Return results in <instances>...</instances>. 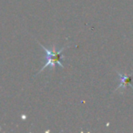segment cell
<instances>
[{
  "label": "cell",
  "instance_id": "1",
  "mask_svg": "<svg viewBox=\"0 0 133 133\" xmlns=\"http://www.w3.org/2000/svg\"><path fill=\"white\" fill-rule=\"evenodd\" d=\"M42 46L43 49H44L45 52H46V64L44 65V66L42 68V69L40 70V72L42 70H44L46 66H48L54 68L56 64H58L59 66H61V68H63V66H64L62 63H61V59H62V57H62V51L65 49V48H62V49H60L58 52H56L55 48H53V49L50 51V50L46 49V48H45L44 46Z\"/></svg>",
  "mask_w": 133,
  "mask_h": 133
},
{
  "label": "cell",
  "instance_id": "2",
  "mask_svg": "<svg viewBox=\"0 0 133 133\" xmlns=\"http://www.w3.org/2000/svg\"><path fill=\"white\" fill-rule=\"evenodd\" d=\"M120 77V78H121V82H120L119 86H118V89H119V88H126L128 85L131 86V78L129 76H123V75L121 74H118ZM131 87L133 88V86H131Z\"/></svg>",
  "mask_w": 133,
  "mask_h": 133
}]
</instances>
